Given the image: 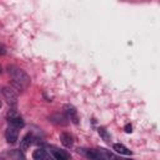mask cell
Here are the masks:
<instances>
[{"mask_svg": "<svg viewBox=\"0 0 160 160\" xmlns=\"http://www.w3.org/2000/svg\"><path fill=\"white\" fill-rule=\"evenodd\" d=\"M2 95L8 104L10 105H16L18 104V94L11 89V88H4L2 89Z\"/></svg>", "mask_w": 160, "mask_h": 160, "instance_id": "277c9868", "label": "cell"}, {"mask_svg": "<svg viewBox=\"0 0 160 160\" xmlns=\"http://www.w3.org/2000/svg\"><path fill=\"white\" fill-rule=\"evenodd\" d=\"M128 160H134V159H128Z\"/></svg>", "mask_w": 160, "mask_h": 160, "instance_id": "e0dca14e", "label": "cell"}, {"mask_svg": "<svg viewBox=\"0 0 160 160\" xmlns=\"http://www.w3.org/2000/svg\"><path fill=\"white\" fill-rule=\"evenodd\" d=\"M1 71H2V70H1V66H0V74H1Z\"/></svg>", "mask_w": 160, "mask_h": 160, "instance_id": "9a60e30c", "label": "cell"}, {"mask_svg": "<svg viewBox=\"0 0 160 160\" xmlns=\"http://www.w3.org/2000/svg\"><path fill=\"white\" fill-rule=\"evenodd\" d=\"M49 120L51 122L56 124V125H60V126H66L70 122V120L68 119L66 114H64V112H54V114H51L49 116Z\"/></svg>", "mask_w": 160, "mask_h": 160, "instance_id": "3957f363", "label": "cell"}, {"mask_svg": "<svg viewBox=\"0 0 160 160\" xmlns=\"http://www.w3.org/2000/svg\"><path fill=\"white\" fill-rule=\"evenodd\" d=\"M49 154H46V151L44 149H36L32 152V159L34 160H46Z\"/></svg>", "mask_w": 160, "mask_h": 160, "instance_id": "30bf717a", "label": "cell"}, {"mask_svg": "<svg viewBox=\"0 0 160 160\" xmlns=\"http://www.w3.org/2000/svg\"><path fill=\"white\" fill-rule=\"evenodd\" d=\"M114 150L119 154H122V155H131V150H129L122 144H114Z\"/></svg>", "mask_w": 160, "mask_h": 160, "instance_id": "8fae6325", "label": "cell"}, {"mask_svg": "<svg viewBox=\"0 0 160 160\" xmlns=\"http://www.w3.org/2000/svg\"><path fill=\"white\" fill-rule=\"evenodd\" d=\"M1 105H2V104H1V101H0V108H1Z\"/></svg>", "mask_w": 160, "mask_h": 160, "instance_id": "2e32d148", "label": "cell"}, {"mask_svg": "<svg viewBox=\"0 0 160 160\" xmlns=\"http://www.w3.org/2000/svg\"><path fill=\"white\" fill-rule=\"evenodd\" d=\"M18 138H19V131L14 126H9L6 130H5V139L9 144H15L18 141Z\"/></svg>", "mask_w": 160, "mask_h": 160, "instance_id": "5b68a950", "label": "cell"}, {"mask_svg": "<svg viewBox=\"0 0 160 160\" xmlns=\"http://www.w3.org/2000/svg\"><path fill=\"white\" fill-rule=\"evenodd\" d=\"M64 109H65V114H66L68 119L71 120L74 124H78V122H79V116H78L76 109H75L72 105H65Z\"/></svg>", "mask_w": 160, "mask_h": 160, "instance_id": "8992f818", "label": "cell"}, {"mask_svg": "<svg viewBox=\"0 0 160 160\" xmlns=\"http://www.w3.org/2000/svg\"><path fill=\"white\" fill-rule=\"evenodd\" d=\"M31 142H32V135L29 132V134H26V135L22 138V140L20 141V149H21L22 151L28 150V149L30 148Z\"/></svg>", "mask_w": 160, "mask_h": 160, "instance_id": "ba28073f", "label": "cell"}, {"mask_svg": "<svg viewBox=\"0 0 160 160\" xmlns=\"http://www.w3.org/2000/svg\"><path fill=\"white\" fill-rule=\"evenodd\" d=\"M60 141L65 148H71L72 146V136L69 132H61L60 134Z\"/></svg>", "mask_w": 160, "mask_h": 160, "instance_id": "52a82bcc", "label": "cell"}, {"mask_svg": "<svg viewBox=\"0 0 160 160\" xmlns=\"http://www.w3.org/2000/svg\"><path fill=\"white\" fill-rule=\"evenodd\" d=\"M9 74L12 79V84L16 89L25 90L30 85V76L18 66H9Z\"/></svg>", "mask_w": 160, "mask_h": 160, "instance_id": "6da1fadb", "label": "cell"}, {"mask_svg": "<svg viewBox=\"0 0 160 160\" xmlns=\"http://www.w3.org/2000/svg\"><path fill=\"white\" fill-rule=\"evenodd\" d=\"M99 134H100V136H101L105 141H110V135H109V132L106 131L105 128H99Z\"/></svg>", "mask_w": 160, "mask_h": 160, "instance_id": "7c38bea8", "label": "cell"}, {"mask_svg": "<svg viewBox=\"0 0 160 160\" xmlns=\"http://www.w3.org/2000/svg\"><path fill=\"white\" fill-rule=\"evenodd\" d=\"M0 54H5V50H4V48H2V46L0 48Z\"/></svg>", "mask_w": 160, "mask_h": 160, "instance_id": "5bb4252c", "label": "cell"}, {"mask_svg": "<svg viewBox=\"0 0 160 160\" xmlns=\"http://www.w3.org/2000/svg\"><path fill=\"white\" fill-rule=\"evenodd\" d=\"M52 155H54L55 160H69V159H70L69 152H66L65 150H59V149H56V150L52 151Z\"/></svg>", "mask_w": 160, "mask_h": 160, "instance_id": "9c48e42d", "label": "cell"}, {"mask_svg": "<svg viewBox=\"0 0 160 160\" xmlns=\"http://www.w3.org/2000/svg\"><path fill=\"white\" fill-rule=\"evenodd\" d=\"M124 130H125V132L130 134V132L132 131V126H131V124H126V125H125V128H124Z\"/></svg>", "mask_w": 160, "mask_h": 160, "instance_id": "4fadbf2b", "label": "cell"}, {"mask_svg": "<svg viewBox=\"0 0 160 160\" xmlns=\"http://www.w3.org/2000/svg\"><path fill=\"white\" fill-rule=\"evenodd\" d=\"M8 121H9L10 126H14V128H16V129H20V128L24 126V120H22V118H21L16 111H14V110H10V111L8 112Z\"/></svg>", "mask_w": 160, "mask_h": 160, "instance_id": "7a4b0ae2", "label": "cell"}]
</instances>
